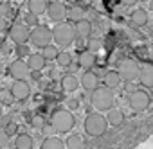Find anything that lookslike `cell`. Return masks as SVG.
I'll use <instances>...</instances> for the list:
<instances>
[{"mask_svg":"<svg viewBox=\"0 0 153 149\" xmlns=\"http://www.w3.org/2000/svg\"><path fill=\"white\" fill-rule=\"evenodd\" d=\"M90 103L92 106L97 110V111H110L114 108V103H115V97L112 94L110 88L106 86H97L92 94H90Z\"/></svg>","mask_w":153,"mask_h":149,"instance_id":"cell-1","label":"cell"},{"mask_svg":"<svg viewBox=\"0 0 153 149\" xmlns=\"http://www.w3.org/2000/svg\"><path fill=\"white\" fill-rule=\"evenodd\" d=\"M76 38H78V34H76V27H74L70 22L56 24L54 29H52V41H56V43L61 45V47L72 45Z\"/></svg>","mask_w":153,"mask_h":149,"instance_id":"cell-2","label":"cell"},{"mask_svg":"<svg viewBox=\"0 0 153 149\" xmlns=\"http://www.w3.org/2000/svg\"><path fill=\"white\" fill-rule=\"evenodd\" d=\"M74 124H76V119H74L72 111H68L65 108H59L51 115V126L58 133H68L74 128Z\"/></svg>","mask_w":153,"mask_h":149,"instance_id":"cell-3","label":"cell"},{"mask_svg":"<svg viewBox=\"0 0 153 149\" xmlns=\"http://www.w3.org/2000/svg\"><path fill=\"white\" fill-rule=\"evenodd\" d=\"M83 126H85V131L88 136H101V135H105L108 122H106V117H103L99 113H88Z\"/></svg>","mask_w":153,"mask_h":149,"instance_id":"cell-4","label":"cell"},{"mask_svg":"<svg viewBox=\"0 0 153 149\" xmlns=\"http://www.w3.org/2000/svg\"><path fill=\"white\" fill-rule=\"evenodd\" d=\"M29 41L43 50L45 47L52 45V43H51V41H52V29H49L47 25H42V24L36 25V27H33V29H31V38H29Z\"/></svg>","mask_w":153,"mask_h":149,"instance_id":"cell-5","label":"cell"},{"mask_svg":"<svg viewBox=\"0 0 153 149\" xmlns=\"http://www.w3.org/2000/svg\"><path fill=\"white\" fill-rule=\"evenodd\" d=\"M117 72H119V76L123 81H135L139 77V74H140V66L133 61V59H123L117 66Z\"/></svg>","mask_w":153,"mask_h":149,"instance_id":"cell-6","label":"cell"},{"mask_svg":"<svg viewBox=\"0 0 153 149\" xmlns=\"http://www.w3.org/2000/svg\"><path fill=\"white\" fill-rule=\"evenodd\" d=\"M9 38L16 43V45H25L27 40L31 38V29L25 24H13L9 27Z\"/></svg>","mask_w":153,"mask_h":149,"instance_id":"cell-7","label":"cell"},{"mask_svg":"<svg viewBox=\"0 0 153 149\" xmlns=\"http://www.w3.org/2000/svg\"><path fill=\"white\" fill-rule=\"evenodd\" d=\"M128 103H130V106H131L133 111H144V110L149 108L151 99H149V95L144 90H135V92H131Z\"/></svg>","mask_w":153,"mask_h":149,"instance_id":"cell-8","label":"cell"},{"mask_svg":"<svg viewBox=\"0 0 153 149\" xmlns=\"http://www.w3.org/2000/svg\"><path fill=\"white\" fill-rule=\"evenodd\" d=\"M67 11H68V7H65L63 2H59V0H52V2L49 4V7H47V16L52 22L61 24L67 18Z\"/></svg>","mask_w":153,"mask_h":149,"instance_id":"cell-9","label":"cell"},{"mask_svg":"<svg viewBox=\"0 0 153 149\" xmlns=\"http://www.w3.org/2000/svg\"><path fill=\"white\" fill-rule=\"evenodd\" d=\"M9 76L15 81H25V77L29 76V66H27V63L22 61V59H15L9 65Z\"/></svg>","mask_w":153,"mask_h":149,"instance_id":"cell-10","label":"cell"},{"mask_svg":"<svg viewBox=\"0 0 153 149\" xmlns=\"http://www.w3.org/2000/svg\"><path fill=\"white\" fill-rule=\"evenodd\" d=\"M9 90H11L15 101H25L31 95V86H29L27 81H13V85H11Z\"/></svg>","mask_w":153,"mask_h":149,"instance_id":"cell-11","label":"cell"},{"mask_svg":"<svg viewBox=\"0 0 153 149\" xmlns=\"http://www.w3.org/2000/svg\"><path fill=\"white\" fill-rule=\"evenodd\" d=\"M81 86L85 88V90H88V92H94L97 86H99V79H97V76L94 72H90V70H87V72H83V76H81Z\"/></svg>","mask_w":153,"mask_h":149,"instance_id":"cell-12","label":"cell"},{"mask_svg":"<svg viewBox=\"0 0 153 149\" xmlns=\"http://www.w3.org/2000/svg\"><path fill=\"white\" fill-rule=\"evenodd\" d=\"M27 66H29V70H33V72H40V70H43L45 68V65H47V59L42 56V54H38V52H33L29 58H27Z\"/></svg>","mask_w":153,"mask_h":149,"instance_id":"cell-13","label":"cell"},{"mask_svg":"<svg viewBox=\"0 0 153 149\" xmlns=\"http://www.w3.org/2000/svg\"><path fill=\"white\" fill-rule=\"evenodd\" d=\"M139 81L146 88H153V65H142L140 74H139Z\"/></svg>","mask_w":153,"mask_h":149,"instance_id":"cell-14","label":"cell"},{"mask_svg":"<svg viewBox=\"0 0 153 149\" xmlns=\"http://www.w3.org/2000/svg\"><path fill=\"white\" fill-rule=\"evenodd\" d=\"M47 7H49V2H47V0H29V2H27L29 13H33V15H36V16L47 13Z\"/></svg>","mask_w":153,"mask_h":149,"instance_id":"cell-15","label":"cell"},{"mask_svg":"<svg viewBox=\"0 0 153 149\" xmlns=\"http://www.w3.org/2000/svg\"><path fill=\"white\" fill-rule=\"evenodd\" d=\"M78 61H79V66H81V68L90 70V68L96 65V54H94L92 50H83V52H79Z\"/></svg>","mask_w":153,"mask_h":149,"instance_id":"cell-16","label":"cell"},{"mask_svg":"<svg viewBox=\"0 0 153 149\" xmlns=\"http://www.w3.org/2000/svg\"><path fill=\"white\" fill-rule=\"evenodd\" d=\"M121 76H119V72L117 70H108L105 74V86L110 88V90H115L119 85H121Z\"/></svg>","mask_w":153,"mask_h":149,"instance_id":"cell-17","label":"cell"},{"mask_svg":"<svg viewBox=\"0 0 153 149\" xmlns=\"http://www.w3.org/2000/svg\"><path fill=\"white\" fill-rule=\"evenodd\" d=\"M148 20H149V18H148V11H146V9L137 7V9L131 11V24H133V25L142 27V25L148 24Z\"/></svg>","mask_w":153,"mask_h":149,"instance_id":"cell-18","label":"cell"},{"mask_svg":"<svg viewBox=\"0 0 153 149\" xmlns=\"http://www.w3.org/2000/svg\"><path fill=\"white\" fill-rule=\"evenodd\" d=\"M40 149H67V147L59 136H45Z\"/></svg>","mask_w":153,"mask_h":149,"instance_id":"cell-19","label":"cell"},{"mask_svg":"<svg viewBox=\"0 0 153 149\" xmlns=\"http://www.w3.org/2000/svg\"><path fill=\"white\" fill-rule=\"evenodd\" d=\"M79 88V81H78V77H74V76H63L61 77V90L63 92H76Z\"/></svg>","mask_w":153,"mask_h":149,"instance_id":"cell-20","label":"cell"},{"mask_svg":"<svg viewBox=\"0 0 153 149\" xmlns=\"http://www.w3.org/2000/svg\"><path fill=\"white\" fill-rule=\"evenodd\" d=\"M76 34H78V38H88L90 34H92V24L88 22V20H81V22H78L76 24Z\"/></svg>","mask_w":153,"mask_h":149,"instance_id":"cell-21","label":"cell"},{"mask_svg":"<svg viewBox=\"0 0 153 149\" xmlns=\"http://www.w3.org/2000/svg\"><path fill=\"white\" fill-rule=\"evenodd\" d=\"M106 122H108L110 126H121V124L124 122V113H123V110L112 108V110L108 111V115H106Z\"/></svg>","mask_w":153,"mask_h":149,"instance_id":"cell-22","label":"cell"},{"mask_svg":"<svg viewBox=\"0 0 153 149\" xmlns=\"http://www.w3.org/2000/svg\"><path fill=\"white\" fill-rule=\"evenodd\" d=\"M33 136L31 135H27V133H20V135H16V138H15V147L16 149H33Z\"/></svg>","mask_w":153,"mask_h":149,"instance_id":"cell-23","label":"cell"},{"mask_svg":"<svg viewBox=\"0 0 153 149\" xmlns=\"http://www.w3.org/2000/svg\"><path fill=\"white\" fill-rule=\"evenodd\" d=\"M83 136L81 135H68L65 140V147L67 149H83Z\"/></svg>","mask_w":153,"mask_h":149,"instance_id":"cell-24","label":"cell"},{"mask_svg":"<svg viewBox=\"0 0 153 149\" xmlns=\"http://www.w3.org/2000/svg\"><path fill=\"white\" fill-rule=\"evenodd\" d=\"M67 18H68L70 24H78V22H81V20H83V9H81L79 6H72V7H68Z\"/></svg>","mask_w":153,"mask_h":149,"instance_id":"cell-25","label":"cell"},{"mask_svg":"<svg viewBox=\"0 0 153 149\" xmlns=\"http://www.w3.org/2000/svg\"><path fill=\"white\" fill-rule=\"evenodd\" d=\"M42 56H43L47 61H56L58 56H59V50H58L56 45H49V47H45V49L42 50Z\"/></svg>","mask_w":153,"mask_h":149,"instance_id":"cell-26","label":"cell"},{"mask_svg":"<svg viewBox=\"0 0 153 149\" xmlns=\"http://www.w3.org/2000/svg\"><path fill=\"white\" fill-rule=\"evenodd\" d=\"M13 103H15V97H13L11 90L0 88V104H2V106H11Z\"/></svg>","mask_w":153,"mask_h":149,"instance_id":"cell-27","label":"cell"},{"mask_svg":"<svg viewBox=\"0 0 153 149\" xmlns=\"http://www.w3.org/2000/svg\"><path fill=\"white\" fill-rule=\"evenodd\" d=\"M56 63H58L61 68H65V66H68V65L72 63V56H70L68 52H59V56H58Z\"/></svg>","mask_w":153,"mask_h":149,"instance_id":"cell-28","label":"cell"},{"mask_svg":"<svg viewBox=\"0 0 153 149\" xmlns=\"http://www.w3.org/2000/svg\"><path fill=\"white\" fill-rule=\"evenodd\" d=\"M24 24H25L27 27H36V25H40V22H38V16H36V15H33V13H27V15H25V20H24Z\"/></svg>","mask_w":153,"mask_h":149,"instance_id":"cell-29","label":"cell"},{"mask_svg":"<svg viewBox=\"0 0 153 149\" xmlns=\"http://www.w3.org/2000/svg\"><path fill=\"white\" fill-rule=\"evenodd\" d=\"M4 131L7 133V136H15V135H16V131H18V124H16V122H13V120H9V122L6 124Z\"/></svg>","mask_w":153,"mask_h":149,"instance_id":"cell-30","label":"cell"},{"mask_svg":"<svg viewBox=\"0 0 153 149\" xmlns=\"http://www.w3.org/2000/svg\"><path fill=\"white\" fill-rule=\"evenodd\" d=\"M33 52L29 50V47L27 45H16V56L18 58H29Z\"/></svg>","mask_w":153,"mask_h":149,"instance_id":"cell-31","label":"cell"},{"mask_svg":"<svg viewBox=\"0 0 153 149\" xmlns=\"http://www.w3.org/2000/svg\"><path fill=\"white\" fill-rule=\"evenodd\" d=\"M33 126H34L36 129H43V128H45V119H43L42 115H34V117H33Z\"/></svg>","mask_w":153,"mask_h":149,"instance_id":"cell-32","label":"cell"},{"mask_svg":"<svg viewBox=\"0 0 153 149\" xmlns=\"http://www.w3.org/2000/svg\"><path fill=\"white\" fill-rule=\"evenodd\" d=\"M7 144H9V136H7V133H6L4 129H0V149H4Z\"/></svg>","mask_w":153,"mask_h":149,"instance_id":"cell-33","label":"cell"},{"mask_svg":"<svg viewBox=\"0 0 153 149\" xmlns=\"http://www.w3.org/2000/svg\"><path fill=\"white\" fill-rule=\"evenodd\" d=\"M76 108H79V101H78V99H68V101H67V110L72 111V110H76Z\"/></svg>","mask_w":153,"mask_h":149,"instance_id":"cell-34","label":"cell"},{"mask_svg":"<svg viewBox=\"0 0 153 149\" xmlns=\"http://www.w3.org/2000/svg\"><path fill=\"white\" fill-rule=\"evenodd\" d=\"M9 11H11L9 4H6V2H4V4H0V16H4V18H6V15H7Z\"/></svg>","mask_w":153,"mask_h":149,"instance_id":"cell-35","label":"cell"},{"mask_svg":"<svg viewBox=\"0 0 153 149\" xmlns=\"http://www.w3.org/2000/svg\"><path fill=\"white\" fill-rule=\"evenodd\" d=\"M6 29H7V22H6L4 16H0V32H4Z\"/></svg>","mask_w":153,"mask_h":149,"instance_id":"cell-36","label":"cell"},{"mask_svg":"<svg viewBox=\"0 0 153 149\" xmlns=\"http://www.w3.org/2000/svg\"><path fill=\"white\" fill-rule=\"evenodd\" d=\"M121 2H123V6H126V7H131V6L137 4V0H121Z\"/></svg>","mask_w":153,"mask_h":149,"instance_id":"cell-37","label":"cell"},{"mask_svg":"<svg viewBox=\"0 0 153 149\" xmlns=\"http://www.w3.org/2000/svg\"><path fill=\"white\" fill-rule=\"evenodd\" d=\"M6 72V65L2 63V61H0V76H2V74Z\"/></svg>","mask_w":153,"mask_h":149,"instance_id":"cell-38","label":"cell"},{"mask_svg":"<svg viewBox=\"0 0 153 149\" xmlns=\"http://www.w3.org/2000/svg\"><path fill=\"white\" fill-rule=\"evenodd\" d=\"M148 4H149V9L153 11V0H149V2H148Z\"/></svg>","mask_w":153,"mask_h":149,"instance_id":"cell-39","label":"cell"},{"mask_svg":"<svg viewBox=\"0 0 153 149\" xmlns=\"http://www.w3.org/2000/svg\"><path fill=\"white\" fill-rule=\"evenodd\" d=\"M2 108H4V106H2V104H0V115H2Z\"/></svg>","mask_w":153,"mask_h":149,"instance_id":"cell-40","label":"cell"},{"mask_svg":"<svg viewBox=\"0 0 153 149\" xmlns=\"http://www.w3.org/2000/svg\"><path fill=\"white\" fill-rule=\"evenodd\" d=\"M140 2H149V0H140Z\"/></svg>","mask_w":153,"mask_h":149,"instance_id":"cell-41","label":"cell"},{"mask_svg":"<svg viewBox=\"0 0 153 149\" xmlns=\"http://www.w3.org/2000/svg\"><path fill=\"white\" fill-rule=\"evenodd\" d=\"M0 45H2V40H0Z\"/></svg>","mask_w":153,"mask_h":149,"instance_id":"cell-42","label":"cell"},{"mask_svg":"<svg viewBox=\"0 0 153 149\" xmlns=\"http://www.w3.org/2000/svg\"><path fill=\"white\" fill-rule=\"evenodd\" d=\"M79 2H81V0H79Z\"/></svg>","mask_w":153,"mask_h":149,"instance_id":"cell-43","label":"cell"}]
</instances>
